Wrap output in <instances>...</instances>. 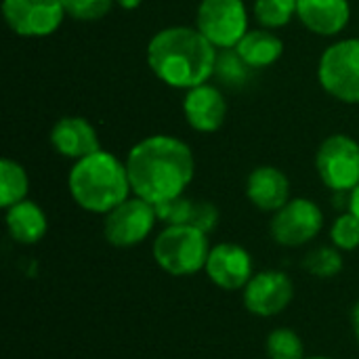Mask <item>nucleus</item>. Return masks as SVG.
Here are the masks:
<instances>
[{"label":"nucleus","instance_id":"nucleus-1","mask_svg":"<svg viewBox=\"0 0 359 359\" xmlns=\"http://www.w3.org/2000/svg\"><path fill=\"white\" fill-rule=\"evenodd\" d=\"M126 170L133 194L156 206L185 194L194 179L196 162L185 141L154 135L128 151Z\"/></svg>","mask_w":359,"mask_h":359},{"label":"nucleus","instance_id":"nucleus-2","mask_svg":"<svg viewBox=\"0 0 359 359\" xmlns=\"http://www.w3.org/2000/svg\"><path fill=\"white\" fill-rule=\"evenodd\" d=\"M217 46L198 27L172 25L160 29L147 44V65L158 80L189 90L217 72Z\"/></svg>","mask_w":359,"mask_h":359},{"label":"nucleus","instance_id":"nucleus-3","mask_svg":"<svg viewBox=\"0 0 359 359\" xmlns=\"http://www.w3.org/2000/svg\"><path fill=\"white\" fill-rule=\"evenodd\" d=\"M67 187L74 202L93 215H107L130 198V179L126 162H120L109 151H95L69 170Z\"/></svg>","mask_w":359,"mask_h":359},{"label":"nucleus","instance_id":"nucleus-4","mask_svg":"<svg viewBox=\"0 0 359 359\" xmlns=\"http://www.w3.org/2000/svg\"><path fill=\"white\" fill-rule=\"evenodd\" d=\"M154 261L162 271L185 278L206 267L210 244L208 233L194 225H168L154 240Z\"/></svg>","mask_w":359,"mask_h":359},{"label":"nucleus","instance_id":"nucleus-5","mask_svg":"<svg viewBox=\"0 0 359 359\" xmlns=\"http://www.w3.org/2000/svg\"><path fill=\"white\" fill-rule=\"evenodd\" d=\"M320 84L343 103H359V38L330 44L320 57Z\"/></svg>","mask_w":359,"mask_h":359},{"label":"nucleus","instance_id":"nucleus-6","mask_svg":"<svg viewBox=\"0 0 359 359\" xmlns=\"http://www.w3.org/2000/svg\"><path fill=\"white\" fill-rule=\"evenodd\" d=\"M196 27L217 48H236L248 32V11L244 0H202Z\"/></svg>","mask_w":359,"mask_h":359},{"label":"nucleus","instance_id":"nucleus-7","mask_svg":"<svg viewBox=\"0 0 359 359\" xmlns=\"http://www.w3.org/2000/svg\"><path fill=\"white\" fill-rule=\"evenodd\" d=\"M316 168L332 191H353L359 185V143L347 135H330L316 154Z\"/></svg>","mask_w":359,"mask_h":359},{"label":"nucleus","instance_id":"nucleus-8","mask_svg":"<svg viewBox=\"0 0 359 359\" xmlns=\"http://www.w3.org/2000/svg\"><path fill=\"white\" fill-rule=\"evenodd\" d=\"M156 221V206L135 196L105 215L103 236L116 248H133L149 238Z\"/></svg>","mask_w":359,"mask_h":359},{"label":"nucleus","instance_id":"nucleus-9","mask_svg":"<svg viewBox=\"0 0 359 359\" xmlns=\"http://www.w3.org/2000/svg\"><path fill=\"white\" fill-rule=\"evenodd\" d=\"M324 225V215L313 200L294 198L284 204L271 219V238L286 248H299L318 238Z\"/></svg>","mask_w":359,"mask_h":359},{"label":"nucleus","instance_id":"nucleus-10","mask_svg":"<svg viewBox=\"0 0 359 359\" xmlns=\"http://www.w3.org/2000/svg\"><path fill=\"white\" fill-rule=\"evenodd\" d=\"M6 25L21 38H44L59 29L65 17L61 0H2Z\"/></svg>","mask_w":359,"mask_h":359},{"label":"nucleus","instance_id":"nucleus-11","mask_svg":"<svg viewBox=\"0 0 359 359\" xmlns=\"http://www.w3.org/2000/svg\"><path fill=\"white\" fill-rule=\"evenodd\" d=\"M294 299L292 280L278 269L261 271L244 286V307L259 318L280 316Z\"/></svg>","mask_w":359,"mask_h":359},{"label":"nucleus","instance_id":"nucleus-12","mask_svg":"<svg viewBox=\"0 0 359 359\" xmlns=\"http://www.w3.org/2000/svg\"><path fill=\"white\" fill-rule=\"evenodd\" d=\"M204 271L210 282L223 290H244V286L255 276L250 252L244 246L231 242H223L210 248Z\"/></svg>","mask_w":359,"mask_h":359},{"label":"nucleus","instance_id":"nucleus-13","mask_svg":"<svg viewBox=\"0 0 359 359\" xmlns=\"http://www.w3.org/2000/svg\"><path fill=\"white\" fill-rule=\"evenodd\" d=\"M183 114L187 124L198 130V133H215L221 128V124L225 122V114H227V103L223 93L204 82L200 86H194L185 93L183 99Z\"/></svg>","mask_w":359,"mask_h":359},{"label":"nucleus","instance_id":"nucleus-14","mask_svg":"<svg viewBox=\"0 0 359 359\" xmlns=\"http://www.w3.org/2000/svg\"><path fill=\"white\" fill-rule=\"evenodd\" d=\"M50 145L59 156L69 160H82L101 149L97 130L80 116L61 118L50 130Z\"/></svg>","mask_w":359,"mask_h":359},{"label":"nucleus","instance_id":"nucleus-15","mask_svg":"<svg viewBox=\"0 0 359 359\" xmlns=\"http://www.w3.org/2000/svg\"><path fill=\"white\" fill-rule=\"evenodd\" d=\"M248 200L263 212H278L290 202V181L276 166H259L246 179Z\"/></svg>","mask_w":359,"mask_h":359},{"label":"nucleus","instance_id":"nucleus-16","mask_svg":"<svg viewBox=\"0 0 359 359\" xmlns=\"http://www.w3.org/2000/svg\"><path fill=\"white\" fill-rule=\"evenodd\" d=\"M297 17L313 34L337 36L347 27L351 6L349 0H299Z\"/></svg>","mask_w":359,"mask_h":359},{"label":"nucleus","instance_id":"nucleus-17","mask_svg":"<svg viewBox=\"0 0 359 359\" xmlns=\"http://www.w3.org/2000/svg\"><path fill=\"white\" fill-rule=\"evenodd\" d=\"M6 229H8V236L17 244L29 246L44 238L48 229V221H46L44 210L36 202L23 200L6 208Z\"/></svg>","mask_w":359,"mask_h":359},{"label":"nucleus","instance_id":"nucleus-18","mask_svg":"<svg viewBox=\"0 0 359 359\" xmlns=\"http://www.w3.org/2000/svg\"><path fill=\"white\" fill-rule=\"evenodd\" d=\"M236 53L248 67H269L273 65L282 53L284 42L271 29H248L244 38L238 42Z\"/></svg>","mask_w":359,"mask_h":359},{"label":"nucleus","instance_id":"nucleus-19","mask_svg":"<svg viewBox=\"0 0 359 359\" xmlns=\"http://www.w3.org/2000/svg\"><path fill=\"white\" fill-rule=\"evenodd\" d=\"M29 189L27 175L23 166L15 160L4 158L0 162V206L6 210L25 200Z\"/></svg>","mask_w":359,"mask_h":359},{"label":"nucleus","instance_id":"nucleus-20","mask_svg":"<svg viewBox=\"0 0 359 359\" xmlns=\"http://www.w3.org/2000/svg\"><path fill=\"white\" fill-rule=\"evenodd\" d=\"M303 267L313 278L330 280V278H334V276H339L343 271L341 250L334 248V246H318L311 252H307V257L303 261Z\"/></svg>","mask_w":359,"mask_h":359},{"label":"nucleus","instance_id":"nucleus-21","mask_svg":"<svg viewBox=\"0 0 359 359\" xmlns=\"http://www.w3.org/2000/svg\"><path fill=\"white\" fill-rule=\"evenodd\" d=\"M265 351L269 359H305L303 339L290 328H276L265 341Z\"/></svg>","mask_w":359,"mask_h":359},{"label":"nucleus","instance_id":"nucleus-22","mask_svg":"<svg viewBox=\"0 0 359 359\" xmlns=\"http://www.w3.org/2000/svg\"><path fill=\"white\" fill-rule=\"evenodd\" d=\"M297 4L299 0H255L252 11L263 27L276 29L290 23V19L297 15Z\"/></svg>","mask_w":359,"mask_h":359},{"label":"nucleus","instance_id":"nucleus-23","mask_svg":"<svg viewBox=\"0 0 359 359\" xmlns=\"http://www.w3.org/2000/svg\"><path fill=\"white\" fill-rule=\"evenodd\" d=\"M330 242L334 248L347 252L359 248V217H355L351 210L339 215L330 227Z\"/></svg>","mask_w":359,"mask_h":359},{"label":"nucleus","instance_id":"nucleus-24","mask_svg":"<svg viewBox=\"0 0 359 359\" xmlns=\"http://www.w3.org/2000/svg\"><path fill=\"white\" fill-rule=\"evenodd\" d=\"M116 0H61L65 15L76 21H99L103 19Z\"/></svg>","mask_w":359,"mask_h":359},{"label":"nucleus","instance_id":"nucleus-25","mask_svg":"<svg viewBox=\"0 0 359 359\" xmlns=\"http://www.w3.org/2000/svg\"><path fill=\"white\" fill-rule=\"evenodd\" d=\"M158 221H164L168 225H189L194 215V200L187 198H175L162 204H156Z\"/></svg>","mask_w":359,"mask_h":359},{"label":"nucleus","instance_id":"nucleus-26","mask_svg":"<svg viewBox=\"0 0 359 359\" xmlns=\"http://www.w3.org/2000/svg\"><path fill=\"white\" fill-rule=\"evenodd\" d=\"M248 65L240 59V55L236 53V48H223V55H219L217 59V72L215 74H221L223 78L231 80V82H240L244 78V69Z\"/></svg>","mask_w":359,"mask_h":359},{"label":"nucleus","instance_id":"nucleus-27","mask_svg":"<svg viewBox=\"0 0 359 359\" xmlns=\"http://www.w3.org/2000/svg\"><path fill=\"white\" fill-rule=\"evenodd\" d=\"M217 223H219V210L210 202H194V215L189 225L202 229L204 233H210Z\"/></svg>","mask_w":359,"mask_h":359},{"label":"nucleus","instance_id":"nucleus-28","mask_svg":"<svg viewBox=\"0 0 359 359\" xmlns=\"http://www.w3.org/2000/svg\"><path fill=\"white\" fill-rule=\"evenodd\" d=\"M349 210H351L355 217H359V185L351 191V196H349Z\"/></svg>","mask_w":359,"mask_h":359},{"label":"nucleus","instance_id":"nucleus-29","mask_svg":"<svg viewBox=\"0 0 359 359\" xmlns=\"http://www.w3.org/2000/svg\"><path fill=\"white\" fill-rule=\"evenodd\" d=\"M118 2V6H122V8H126V11H133V8H137L143 0H116Z\"/></svg>","mask_w":359,"mask_h":359},{"label":"nucleus","instance_id":"nucleus-30","mask_svg":"<svg viewBox=\"0 0 359 359\" xmlns=\"http://www.w3.org/2000/svg\"><path fill=\"white\" fill-rule=\"evenodd\" d=\"M353 330H355V337H358L359 341V303L355 305V309H353Z\"/></svg>","mask_w":359,"mask_h":359},{"label":"nucleus","instance_id":"nucleus-31","mask_svg":"<svg viewBox=\"0 0 359 359\" xmlns=\"http://www.w3.org/2000/svg\"><path fill=\"white\" fill-rule=\"evenodd\" d=\"M305 359H334V358H326V355H320V358H305Z\"/></svg>","mask_w":359,"mask_h":359}]
</instances>
